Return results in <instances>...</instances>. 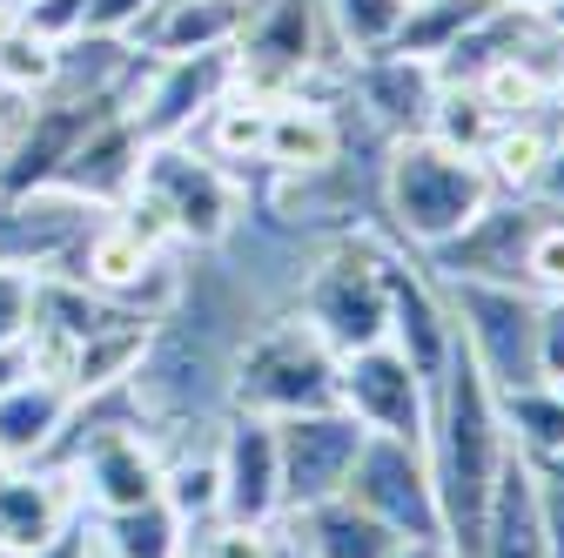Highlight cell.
<instances>
[{
    "mask_svg": "<svg viewBox=\"0 0 564 558\" xmlns=\"http://www.w3.org/2000/svg\"><path fill=\"white\" fill-rule=\"evenodd\" d=\"M423 458H431V477H437V512H444V538L457 545V558H477V538H484V512H490V492H498V471L511 458V438H505V417H498V397L477 377V364L457 357L444 364L437 390H431V431H423Z\"/></svg>",
    "mask_w": 564,
    "mask_h": 558,
    "instance_id": "6da1fadb",
    "label": "cell"
},
{
    "mask_svg": "<svg viewBox=\"0 0 564 558\" xmlns=\"http://www.w3.org/2000/svg\"><path fill=\"white\" fill-rule=\"evenodd\" d=\"M490 202H498V189H490L477 155H457V149L431 142V135H397L383 149V169H377L383 236H397L416 256L464 236Z\"/></svg>",
    "mask_w": 564,
    "mask_h": 558,
    "instance_id": "7a4b0ae2",
    "label": "cell"
},
{
    "mask_svg": "<svg viewBox=\"0 0 564 558\" xmlns=\"http://www.w3.org/2000/svg\"><path fill=\"white\" fill-rule=\"evenodd\" d=\"M290 310L329 343L336 357L390 343V236H377V229L329 236Z\"/></svg>",
    "mask_w": 564,
    "mask_h": 558,
    "instance_id": "3957f363",
    "label": "cell"
},
{
    "mask_svg": "<svg viewBox=\"0 0 564 558\" xmlns=\"http://www.w3.org/2000/svg\"><path fill=\"white\" fill-rule=\"evenodd\" d=\"M336 377L343 357L296 316L275 310L249 330V343L236 351L229 371V410H256V417H303V410H329L336 404Z\"/></svg>",
    "mask_w": 564,
    "mask_h": 558,
    "instance_id": "277c9868",
    "label": "cell"
},
{
    "mask_svg": "<svg viewBox=\"0 0 564 558\" xmlns=\"http://www.w3.org/2000/svg\"><path fill=\"white\" fill-rule=\"evenodd\" d=\"M134 202H149L169 243L182 249H216L236 216H242V175L223 169L216 155H202L195 142H149L134 175Z\"/></svg>",
    "mask_w": 564,
    "mask_h": 558,
    "instance_id": "5b68a950",
    "label": "cell"
},
{
    "mask_svg": "<svg viewBox=\"0 0 564 558\" xmlns=\"http://www.w3.org/2000/svg\"><path fill=\"white\" fill-rule=\"evenodd\" d=\"M437 290L451 303L464 357L477 364L490 397L544 384V364H538V310H544V297H531L518 283H457V276H437Z\"/></svg>",
    "mask_w": 564,
    "mask_h": 558,
    "instance_id": "8992f818",
    "label": "cell"
},
{
    "mask_svg": "<svg viewBox=\"0 0 564 558\" xmlns=\"http://www.w3.org/2000/svg\"><path fill=\"white\" fill-rule=\"evenodd\" d=\"M236 88V47H208V54H175V61H149L128 95V121L141 142H188L202 128V115Z\"/></svg>",
    "mask_w": 564,
    "mask_h": 558,
    "instance_id": "52a82bcc",
    "label": "cell"
},
{
    "mask_svg": "<svg viewBox=\"0 0 564 558\" xmlns=\"http://www.w3.org/2000/svg\"><path fill=\"white\" fill-rule=\"evenodd\" d=\"M343 492L370 518H383L397 538H444L431 458H423V444H410V438H364L357 471H349Z\"/></svg>",
    "mask_w": 564,
    "mask_h": 558,
    "instance_id": "ba28073f",
    "label": "cell"
},
{
    "mask_svg": "<svg viewBox=\"0 0 564 558\" xmlns=\"http://www.w3.org/2000/svg\"><path fill=\"white\" fill-rule=\"evenodd\" d=\"M364 425L349 417L343 404L329 410H303V417H275V458H282V518L303 512V505H323L336 498L349 471H357V451H364Z\"/></svg>",
    "mask_w": 564,
    "mask_h": 558,
    "instance_id": "9c48e42d",
    "label": "cell"
},
{
    "mask_svg": "<svg viewBox=\"0 0 564 558\" xmlns=\"http://www.w3.org/2000/svg\"><path fill=\"white\" fill-rule=\"evenodd\" d=\"M336 404L357 417L370 438H410V444H423V431H431V377H416V364L397 351V343L349 351L343 377H336Z\"/></svg>",
    "mask_w": 564,
    "mask_h": 558,
    "instance_id": "30bf717a",
    "label": "cell"
},
{
    "mask_svg": "<svg viewBox=\"0 0 564 558\" xmlns=\"http://www.w3.org/2000/svg\"><path fill=\"white\" fill-rule=\"evenodd\" d=\"M444 82H437V67L431 61H416V54H364V61H349L343 67V108H357V121L377 135V142H397V135H423V121H431Z\"/></svg>",
    "mask_w": 564,
    "mask_h": 558,
    "instance_id": "8fae6325",
    "label": "cell"
},
{
    "mask_svg": "<svg viewBox=\"0 0 564 558\" xmlns=\"http://www.w3.org/2000/svg\"><path fill=\"white\" fill-rule=\"evenodd\" d=\"M538 216H544V202L498 195L464 236H451L444 249L423 256V269H431V276H457V283H518L524 290V249H531Z\"/></svg>",
    "mask_w": 564,
    "mask_h": 558,
    "instance_id": "7c38bea8",
    "label": "cell"
},
{
    "mask_svg": "<svg viewBox=\"0 0 564 558\" xmlns=\"http://www.w3.org/2000/svg\"><path fill=\"white\" fill-rule=\"evenodd\" d=\"M216 471H223V518H236V525H275L282 518L275 417L229 410L223 431H216Z\"/></svg>",
    "mask_w": 564,
    "mask_h": 558,
    "instance_id": "4fadbf2b",
    "label": "cell"
},
{
    "mask_svg": "<svg viewBox=\"0 0 564 558\" xmlns=\"http://www.w3.org/2000/svg\"><path fill=\"white\" fill-rule=\"evenodd\" d=\"M390 343L416 364V377H431V390H437L444 364L457 357V323H451V303L437 290V276L423 269L416 249L403 256L397 236H390Z\"/></svg>",
    "mask_w": 564,
    "mask_h": 558,
    "instance_id": "5bb4252c",
    "label": "cell"
},
{
    "mask_svg": "<svg viewBox=\"0 0 564 558\" xmlns=\"http://www.w3.org/2000/svg\"><path fill=\"white\" fill-rule=\"evenodd\" d=\"M88 518L82 484L67 464H8L0 471V558L41 551L61 532H75Z\"/></svg>",
    "mask_w": 564,
    "mask_h": 558,
    "instance_id": "9a60e30c",
    "label": "cell"
},
{
    "mask_svg": "<svg viewBox=\"0 0 564 558\" xmlns=\"http://www.w3.org/2000/svg\"><path fill=\"white\" fill-rule=\"evenodd\" d=\"M349 155V121H343V95H316V88H296L269 101V121H262V169L269 175H316L329 162Z\"/></svg>",
    "mask_w": 564,
    "mask_h": 558,
    "instance_id": "2e32d148",
    "label": "cell"
},
{
    "mask_svg": "<svg viewBox=\"0 0 564 558\" xmlns=\"http://www.w3.org/2000/svg\"><path fill=\"white\" fill-rule=\"evenodd\" d=\"M141 135H134V121H128V108H115V115H101L75 149H67V162L54 169V182L47 189H67V195H82L88 208H121L128 195H134V175H141Z\"/></svg>",
    "mask_w": 564,
    "mask_h": 558,
    "instance_id": "e0dca14e",
    "label": "cell"
},
{
    "mask_svg": "<svg viewBox=\"0 0 564 558\" xmlns=\"http://www.w3.org/2000/svg\"><path fill=\"white\" fill-rule=\"evenodd\" d=\"M256 14V0H155V14L128 34L134 54L175 61V54H208V47H236Z\"/></svg>",
    "mask_w": 564,
    "mask_h": 558,
    "instance_id": "ac0fdd59",
    "label": "cell"
},
{
    "mask_svg": "<svg viewBox=\"0 0 564 558\" xmlns=\"http://www.w3.org/2000/svg\"><path fill=\"white\" fill-rule=\"evenodd\" d=\"M67 417H75V390L28 371L14 390H0V464H47Z\"/></svg>",
    "mask_w": 564,
    "mask_h": 558,
    "instance_id": "d6986e66",
    "label": "cell"
},
{
    "mask_svg": "<svg viewBox=\"0 0 564 558\" xmlns=\"http://www.w3.org/2000/svg\"><path fill=\"white\" fill-rule=\"evenodd\" d=\"M282 532H290L296 558H390L397 551V532L383 518H370L349 492L290 512V518H282Z\"/></svg>",
    "mask_w": 564,
    "mask_h": 558,
    "instance_id": "ffe728a7",
    "label": "cell"
},
{
    "mask_svg": "<svg viewBox=\"0 0 564 558\" xmlns=\"http://www.w3.org/2000/svg\"><path fill=\"white\" fill-rule=\"evenodd\" d=\"M557 108L551 115H538V121H505L498 135L484 142V175H490V189L498 195H531L538 189V175H544V155H551V142H557Z\"/></svg>",
    "mask_w": 564,
    "mask_h": 558,
    "instance_id": "44dd1931",
    "label": "cell"
},
{
    "mask_svg": "<svg viewBox=\"0 0 564 558\" xmlns=\"http://www.w3.org/2000/svg\"><path fill=\"white\" fill-rule=\"evenodd\" d=\"M498 417H505V438H511L518 458H531V464H557L564 458V397H557V384L505 390Z\"/></svg>",
    "mask_w": 564,
    "mask_h": 558,
    "instance_id": "7402d4cb",
    "label": "cell"
},
{
    "mask_svg": "<svg viewBox=\"0 0 564 558\" xmlns=\"http://www.w3.org/2000/svg\"><path fill=\"white\" fill-rule=\"evenodd\" d=\"M262 121H269V101L229 88L216 108L202 115V128L188 135V142H195L202 155H216L223 169H242V162H262Z\"/></svg>",
    "mask_w": 564,
    "mask_h": 558,
    "instance_id": "603a6c76",
    "label": "cell"
},
{
    "mask_svg": "<svg viewBox=\"0 0 564 558\" xmlns=\"http://www.w3.org/2000/svg\"><path fill=\"white\" fill-rule=\"evenodd\" d=\"M95 545L115 551V558H182L188 551V532L182 518L155 498V505H141V512H115V518H88Z\"/></svg>",
    "mask_w": 564,
    "mask_h": 558,
    "instance_id": "cb8c5ba5",
    "label": "cell"
},
{
    "mask_svg": "<svg viewBox=\"0 0 564 558\" xmlns=\"http://www.w3.org/2000/svg\"><path fill=\"white\" fill-rule=\"evenodd\" d=\"M498 0H410V14H403V34H397V54H416V61H444Z\"/></svg>",
    "mask_w": 564,
    "mask_h": 558,
    "instance_id": "d4e9b609",
    "label": "cell"
},
{
    "mask_svg": "<svg viewBox=\"0 0 564 558\" xmlns=\"http://www.w3.org/2000/svg\"><path fill=\"white\" fill-rule=\"evenodd\" d=\"M54 61H61V41L34 34L21 14L0 21V95L8 101H41L54 88Z\"/></svg>",
    "mask_w": 564,
    "mask_h": 558,
    "instance_id": "484cf974",
    "label": "cell"
},
{
    "mask_svg": "<svg viewBox=\"0 0 564 558\" xmlns=\"http://www.w3.org/2000/svg\"><path fill=\"white\" fill-rule=\"evenodd\" d=\"M403 14H410V0H323V21H329V41L343 47V61L397 47Z\"/></svg>",
    "mask_w": 564,
    "mask_h": 558,
    "instance_id": "4316f807",
    "label": "cell"
},
{
    "mask_svg": "<svg viewBox=\"0 0 564 558\" xmlns=\"http://www.w3.org/2000/svg\"><path fill=\"white\" fill-rule=\"evenodd\" d=\"M182 558H296L290 532L275 525H236V518H208L188 532V551Z\"/></svg>",
    "mask_w": 564,
    "mask_h": 558,
    "instance_id": "83f0119b",
    "label": "cell"
},
{
    "mask_svg": "<svg viewBox=\"0 0 564 558\" xmlns=\"http://www.w3.org/2000/svg\"><path fill=\"white\" fill-rule=\"evenodd\" d=\"M423 135L444 142V149H457V155H484V142L498 135V121H490V108L470 88H444L437 108H431V121H423Z\"/></svg>",
    "mask_w": 564,
    "mask_h": 558,
    "instance_id": "f1b7e54d",
    "label": "cell"
},
{
    "mask_svg": "<svg viewBox=\"0 0 564 558\" xmlns=\"http://www.w3.org/2000/svg\"><path fill=\"white\" fill-rule=\"evenodd\" d=\"M524 290L531 297H564V216H538L531 249H524Z\"/></svg>",
    "mask_w": 564,
    "mask_h": 558,
    "instance_id": "f546056e",
    "label": "cell"
},
{
    "mask_svg": "<svg viewBox=\"0 0 564 558\" xmlns=\"http://www.w3.org/2000/svg\"><path fill=\"white\" fill-rule=\"evenodd\" d=\"M34 269H0V343H21L34 323Z\"/></svg>",
    "mask_w": 564,
    "mask_h": 558,
    "instance_id": "4dcf8cb0",
    "label": "cell"
},
{
    "mask_svg": "<svg viewBox=\"0 0 564 558\" xmlns=\"http://www.w3.org/2000/svg\"><path fill=\"white\" fill-rule=\"evenodd\" d=\"M149 14H155V0H82V34H115V41H128Z\"/></svg>",
    "mask_w": 564,
    "mask_h": 558,
    "instance_id": "1f68e13d",
    "label": "cell"
},
{
    "mask_svg": "<svg viewBox=\"0 0 564 558\" xmlns=\"http://www.w3.org/2000/svg\"><path fill=\"white\" fill-rule=\"evenodd\" d=\"M538 364H544V384L564 377V297H544L538 310Z\"/></svg>",
    "mask_w": 564,
    "mask_h": 558,
    "instance_id": "d6a6232c",
    "label": "cell"
},
{
    "mask_svg": "<svg viewBox=\"0 0 564 558\" xmlns=\"http://www.w3.org/2000/svg\"><path fill=\"white\" fill-rule=\"evenodd\" d=\"M544 477V538H551V558H564V464H538Z\"/></svg>",
    "mask_w": 564,
    "mask_h": 558,
    "instance_id": "836d02e7",
    "label": "cell"
},
{
    "mask_svg": "<svg viewBox=\"0 0 564 558\" xmlns=\"http://www.w3.org/2000/svg\"><path fill=\"white\" fill-rule=\"evenodd\" d=\"M531 202H544L551 216H564V128H557V142H551V155H544V175H538Z\"/></svg>",
    "mask_w": 564,
    "mask_h": 558,
    "instance_id": "e575fe53",
    "label": "cell"
},
{
    "mask_svg": "<svg viewBox=\"0 0 564 558\" xmlns=\"http://www.w3.org/2000/svg\"><path fill=\"white\" fill-rule=\"evenodd\" d=\"M14 558H88V518H82L75 532H61L54 545H41V551H14Z\"/></svg>",
    "mask_w": 564,
    "mask_h": 558,
    "instance_id": "d590c367",
    "label": "cell"
},
{
    "mask_svg": "<svg viewBox=\"0 0 564 558\" xmlns=\"http://www.w3.org/2000/svg\"><path fill=\"white\" fill-rule=\"evenodd\" d=\"M390 558H457V545L451 538H397Z\"/></svg>",
    "mask_w": 564,
    "mask_h": 558,
    "instance_id": "8d00e7d4",
    "label": "cell"
},
{
    "mask_svg": "<svg viewBox=\"0 0 564 558\" xmlns=\"http://www.w3.org/2000/svg\"><path fill=\"white\" fill-rule=\"evenodd\" d=\"M28 371H34V364H28V351H21V343H0V390H14Z\"/></svg>",
    "mask_w": 564,
    "mask_h": 558,
    "instance_id": "74e56055",
    "label": "cell"
},
{
    "mask_svg": "<svg viewBox=\"0 0 564 558\" xmlns=\"http://www.w3.org/2000/svg\"><path fill=\"white\" fill-rule=\"evenodd\" d=\"M21 108H28V101H8V95H0V149H8V135H14V121H21Z\"/></svg>",
    "mask_w": 564,
    "mask_h": 558,
    "instance_id": "f35d334b",
    "label": "cell"
},
{
    "mask_svg": "<svg viewBox=\"0 0 564 558\" xmlns=\"http://www.w3.org/2000/svg\"><path fill=\"white\" fill-rule=\"evenodd\" d=\"M498 8H531V14H551L557 0H498Z\"/></svg>",
    "mask_w": 564,
    "mask_h": 558,
    "instance_id": "ab89813d",
    "label": "cell"
},
{
    "mask_svg": "<svg viewBox=\"0 0 564 558\" xmlns=\"http://www.w3.org/2000/svg\"><path fill=\"white\" fill-rule=\"evenodd\" d=\"M544 21H551V28H557V34H564V0H557V8H551V14H544Z\"/></svg>",
    "mask_w": 564,
    "mask_h": 558,
    "instance_id": "60d3db41",
    "label": "cell"
},
{
    "mask_svg": "<svg viewBox=\"0 0 564 558\" xmlns=\"http://www.w3.org/2000/svg\"><path fill=\"white\" fill-rule=\"evenodd\" d=\"M88 558H115V551H101V545H95V532H88Z\"/></svg>",
    "mask_w": 564,
    "mask_h": 558,
    "instance_id": "b9f144b4",
    "label": "cell"
},
{
    "mask_svg": "<svg viewBox=\"0 0 564 558\" xmlns=\"http://www.w3.org/2000/svg\"><path fill=\"white\" fill-rule=\"evenodd\" d=\"M557 121H564V82H557Z\"/></svg>",
    "mask_w": 564,
    "mask_h": 558,
    "instance_id": "7bdbcfd3",
    "label": "cell"
},
{
    "mask_svg": "<svg viewBox=\"0 0 564 558\" xmlns=\"http://www.w3.org/2000/svg\"><path fill=\"white\" fill-rule=\"evenodd\" d=\"M551 384H557V397H564V377H551Z\"/></svg>",
    "mask_w": 564,
    "mask_h": 558,
    "instance_id": "ee69618b",
    "label": "cell"
},
{
    "mask_svg": "<svg viewBox=\"0 0 564 558\" xmlns=\"http://www.w3.org/2000/svg\"><path fill=\"white\" fill-rule=\"evenodd\" d=\"M0 21H8V14H0Z\"/></svg>",
    "mask_w": 564,
    "mask_h": 558,
    "instance_id": "f6af8a7d",
    "label": "cell"
},
{
    "mask_svg": "<svg viewBox=\"0 0 564 558\" xmlns=\"http://www.w3.org/2000/svg\"><path fill=\"white\" fill-rule=\"evenodd\" d=\"M0 471H8V464H0Z\"/></svg>",
    "mask_w": 564,
    "mask_h": 558,
    "instance_id": "bcb514c9",
    "label": "cell"
},
{
    "mask_svg": "<svg viewBox=\"0 0 564 558\" xmlns=\"http://www.w3.org/2000/svg\"><path fill=\"white\" fill-rule=\"evenodd\" d=\"M557 464H564V458H557Z\"/></svg>",
    "mask_w": 564,
    "mask_h": 558,
    "instance_id": "7dc6e473",
    "label": "cell"
}]
</instances>
